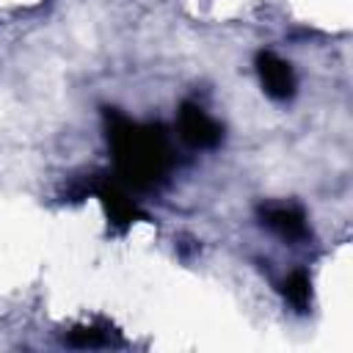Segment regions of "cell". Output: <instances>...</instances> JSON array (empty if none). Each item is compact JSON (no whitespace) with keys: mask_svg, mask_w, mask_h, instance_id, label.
Wrapping results in <instances>:
<instances>
[{"mask_svg":"<svg viewBox=\"0 0 353 353\" xmlns=\"http://www.w3.org/2000/svg\"><path fill=\"white\" fill-rule=\"evenodd\" d=\"M105 135L116 160L119 179L127 188H157L171 168L168 135L160 124H138L113 108H105Z\"/></svg>","mask_w":353,"mask_h":353,"instance_id":"6da1fadb","label":"cell"},{"mask_svg":"<svg viewBox=\"0 0 353 353\" xmlns=\"http://www.w3.org/2000/svg\"><path fill=\"white\" fill-rule=\"evenodd\" d=\"M88 190L99 199V204H102L108 221H110L119 232H124V229H130L132 223H138V221L146 218L143 210L138 207V201L130 196L127 185H124L119 176L94 174V179L88 182Z\"/></svg>","mask_w":353,"mask_h":353,"instance_id":"7a4b0ae2","label":"cell"},{"mask_svg":"<svg viewBox=\"0 0 353 353\" xmlns=\"http://www.w3.org/2000/svg\"><path fill=\"white\" fill-rule=\"evenodd\" d=\"M179 138L193 149H215L223 138V127L196 102H182L176 113Z\"/></svg>","mask_w":353,"mask_h":353,"instance_id":"3957f363","label":"cell"},{"mask_svg":"<svg viewBox=\"0 0 353 353\" xmlns=\"http://www.w3.org/2000/svg\"><path fill=\"white\" fill-rule=\"evenodd\" d=\"M256 72H259V80H262V88L268 97L284 102L295 94L292 66L284 58H279L276 52H259L256 55Z\"/></svg>","mask_w":353,"mask_h":353,"instance_id":"277c9868","label":"cell"},{"mask_svg":"<svg viewBox=\"0 0 353 353\" xmlns=\"http://www.w3.org/2000/svg\"><path fill=\"white\" fill-rule=\"evenodd\" d=\"M262 223L290 243H301L309 237V221L295 204H268L262 207Z\"/></svg>","mask_w":353,"mask_h":353,"instance_id":"5b68a950","label":"cell"},{"mask_svg":"<svg viewBox=\"0 0 353 353\" xmlns=\"http://www.w3.org/2000/svg\"><path fill=\"white\" fill-rule=\"evenodd\" d=\"M281 292H284L287 303L295 306L298 312H306L309 303H312V281H309V276H306L303 270H292V273L284 279Z\"/></svg>","mask_w":353,"mask_h":353,"instance_id":"8992f818","label":"cell"},{"mask_svg":"<svg viewBox=\"0 0 353 353\" xmlns=\"http://www.w3.org/2000/svg\"><path fill=\"white\" fill-rule=\"evenodd\" d=\"M66 342H69V345H74V347H108V345H113L116 339H113V331H110V328H99V325H80V328L69 331Z\"/></svg>","mask_w":353,"mask_h":353,"instance_id":"52a82bcc","label":"cell"}]
</instances>
